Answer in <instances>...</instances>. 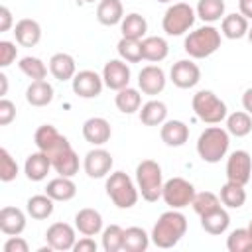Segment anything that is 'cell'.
<instances>
[{"mask_svg": "<svg viewBox=\"0 0 252 252\" xmlns=\"http://www.w3.org/2000/svg\"><path fill=\"white\" fill-rule=\"evenodd\" d=\"M136 183L142 199L150 203L158 201L163 191V175L159 163L154 159H142L136 167Z\"/></svg>", "mask_w": 252, "mask_h": 252, "instance_id": "3957f363", "label": "cell"}, {"mask_svg": "<svg viewBox=\"0 0 252 252\" xmlns=\"http://www.w3.org/2000/svg\"><path fill=\"white\" fill-rule=\"evenodd\" d=\"M51 165L53 169L63 175V177H73L79 171V156L75 154V150L69 146L63 152H59L57 156L51 158Z\"/></svg>", "mask_w": 252, "mask_h": 252, "instance_id": "d4e9b609", "label": "cell"}, {"mask_svg": "<svg viewBox=\"0 0 252 252\" xmlns=\"http://www.w3.org/2000/svg\"><path fill=\"white\" fill-rule=\"evenodd\" d=\"M112 163H114V161H112L110 152H106V150H102V148H94V150H91V152L85 156L83 167H85V173H87L89 177L100 179V177H106V175L110 173Z\"/></svg>", "mask_w": 252, "mask_h": 252, "instance_id": "4fadbf2b", "label": "cell"}, {"mask_svg": "<svg viewBox=\"0 0 252 252\" xmlns=\"http://www.w3.org/2000/svg\"><path fill=\"white\" fill-rule=\"evenodd\" d=\"M96 18L102 26H116L124 18V8L120 0H100L96 6Z\"/></svg>", "mask_w": 252, "mask_h": 252, "instance_id": "4316f807", "label": "cell"}, {"mask_svg": "<svg viewBox=\"0 0 252 252\" xmlns=\"http://www.w3.org/2000/svg\"><path fill=\"white\" fill-rule=\"evenodd\" d=\"M114 102H116V108H118L120 112H124V114H134V112L140 110V106H142V94H140L136 89L124 87V89L116 91Z\"/></svg>", "mask_w": 252, "mask_h": 252, "instance_id": "d6a6232c", "label": "cell"}, {"mask_svg": "<svg viewBox=\"0 0 252 252\" xmlns=\"http://www.w3.org/2000/svg\"><path fill=\"white\" fill-rule=\"evenodd\" d=\"M195 116L205 124H219L226 118V104L213 91H199L191 100Z\"/></svg>", "mask_w": 252, "mask_h": 252, "instance_id": "5b68a950", "label": "cell"}, {"mask_svg": "<svg viewBox=\"0 0 252 252\" xmlns=\"http://www.w3.org/2000/svg\"><path fill=\"white\" fill-rule=\"evenodd\" d=\"M16 55H18V47H16L12 41L2 39V41H0V67L12 65L14 59H16Z\"/></svg>", "mask_w": 252, "mask_h": 252, "instance_id": "f6af8a7d", "label": "cell"}, {"mask_svg": "<svg viewBox=\"0 0 252 252\" xmlns=\"http://www.w3.org/2000/svg\"><path fill=\"white\" fill-rule=\"evenodd\" d=\"M102 81L108 89L120 91L130 83V67L124 63V59H110L102 69Z\"/></svg>", "mask_w": 252, "mask_h": 252, "instance_id": "9a60e30c", "label": "cell"}, {"mask_svg": "<svg viewBox=\"0 0 252 252\" xmlns=\"http://www.w3.org/2000/svg\"><path fill=\"white\" fill-rule=\"evenodd\" d=\"M16 118V106L12 100L2 98L0 100V126H8Z\"/></svg>", "mask_w": 252, "mask_h": 252, "instance_id": "bcb514c9", "label": "cell"}, {"mask_svg": "<svg viewBox=\"0 0 252 252\" xmlns=\"http://www.w3.org/2000/svg\"><path fill=\"white\" fill-rule=\"evenodd\" d=\"M120 32H122V37H128V39H138L142 41L146 32H148V22L144 16L132 12L128 16L122 18L120 22Z\"/></svg>", "mask_w": 252, "mask_h": 252, "instance_id": "83f0119b", "label": "cell"}, {"mask_svg": "<svg viewBox=\"0 0 252 252\" xmlns=\"http://www.w3.org/2000/svg\"><path fill=\"white\" fill-rule=\"evenodd\" d=\"M169 77H171V83L175 87L191 89L201 81V69L191 59H181V61L173 63V67L169 71Z\"/></svg>", "mask_w": 252, "mask_h": 252, "instance_id": "7c38bea8", "label": "cell"}, {"mask_svg": "<svg viewBox=\"0 0 252 252\" xmlns=\"http://www.w3.org/2000/svg\"><path fill=\"white\" fill-rule=\"evenodd\" d=\"M73 250L75 252H96V242L91 236H83V238H79L75 242Z\"/></svg>", "mask_w": 252, "mask_h": 252, "instance_id": "c3c4849f", "label": "cell"}, {"mask_svg": "<svg viewBox=\"0 0 252 252\" xmlns=\"http://www.w3.org/2000/svg\"><path fill=\"white\" fill-rule=\"evenodd\" d=\"M197 16L209 24L224 18V0H199L197 2Z\"/></svg>", "mask_w": 252, "mask_h": 252, "instance_id": "74e56055", "label": "cell"}, {"mask_svg": "<svg viewBox=\"0 0 252 252\" xmlns=\"http://www.w3.org/2000/svg\"><path fill=\"white\" fill-rule=\"evenodd\" d=\"M12 12L6 6H0V32H8L12 28Z\"/></svg>", "mask_w": 252, "mask_h": 252, "instance_id": "681fc988", "label": "cell"}, {"mask_svg": "<svg viewBox=\"0 0 252 252\" xmlns=\"http://www.w3.org/2000/svg\"><path fill=\"white\" fill-rule=\"evenodd\" d=\"M195 187L193 183H189L183 177H171L163 183V191H161V199L165 201V205H169L171 209H183L187 205H191L193 197H195Z\"/></svg>", "mask_w": 252, "mask_h": 252, "instance_id": "ba28073f", "label": "cell"}, {"mask_svg": "<svg viewBox=\"0 0 252 252\" xmlns=\"http://www.w3.org/2000/svg\"><path fill=\"white\" fill-rule=\"evenodd\" d=\"M45 242L53 248V250H73L77 236H75V228L67 222H53L47 232H45Z\"/></svg>", "mask_w": 252, "mask_h": 252, "instance_id": "5bb4252c", "label": "cell"}, {"mask_svg": "<svg viewBox=\"0 0 252 252\" xmlns=\"http://www.w3.org/2000/svg\"><path fill=\"white\" fill-rule=\"evenodd\" d=\"M220 47V32L213 26L197 28L185 37V51L193 59H205Z\"/></svg>", "mask_w": 252, "mask_h": 252, "instance_id": "277c9868", "label": "cell"}, {"mask_svg": "<svg viewBox=\"0 0 252 252\" xmlns=\"http://www.w3.org/2000/svg\"><path fill=\"white\" fill-rule=\"evenodd\" d=\"M118 49V55L120 59L128 61V63H140L144 57H142V43L138 39H128V37H122L116 45Z\"/></svg>", "mask_w": 252, "mask_h": 252, "instance_id": "7bdbcfd3", "label": "cell"}, {"mask_svg": "<svg viewBox=\"0 0 252 252\" xmlns=\"http://www.w3.org/2000/svg\"><path fill=\"white\" fill-rule=\"evenodd\" d=\"M33 142H35V146H37L39 152H43V154L49 156V159H51L53 156H57L59 152H63L65 148L71 146L69 140H67L65 136H61V134L57 132V128L51 126V124L39 126V128L35 130Z\"/></svg>", "mask_w": 252, "mask_h": 252, "instance_id": "9c48e42d", "label": "cell"}, {"mask_svg": "<svg viewBox=\"0 0 252 252\" xmlns=\"http://www.w3.org/2000/svg\"><path fill=\"white\" fill-rule=\"evenodd\" d=\"M220 30H222V35L228 37V39H240L248 33V20L242 16V14H228L222 18V24H220Z\"/></svg>", "mask_w": 252, "mask_h": 252, "instance_id": "1f68e13d", "label": "cell"}, {"mask_svg": "<svg viewBox=\"0 0 252 252\" xmlns=\"http://www.w3.org/2000/svg\"><path fill=\"white\" fill-rule=\"evenodd\" d=\"M191 207L199 217H203V215L219 209L220 207V199L211 191H201V193H195V197L191 201Z\"/></svg>", "mask_w": 252, "mask_h": 252, "instance_id": "ab89813d", "label": "cell"}, {"mask_svg": "<svg viewBox=\"0 0 252 252\" xmlns=\"http://www.w3.org/2000/svg\"><path fill=\"white\" fill-rule=\"evenodd\" d=\"M248 232H250V234H252V220H250V222H248Z\"/></svg>", "mask_w": 252, "mask_h": 252, "instance_id": "11a10c76", "label": "cell"}, {"mask_svg": "<svg viewBox=\"0 0 252 252\" xmlns=\"http://www.w3.org/2000/svg\"><path fill=\"white\" fill-rule=\"evenodd\" d=\"M226 130L236 138H244L252 132V116L248 112H232L226 116Z\"/></svg>", "mask_w": 252, "mask_h": 252, "instance_id": "8d00e7d4", "label": "cell"}, {"mask_svg": "<svg viewBox=\"0 0 252 252\" xmlns=\"http://www.w3.org/2000/svg\"><path fill=\"white\" fill-rule=\"evenodd\" d=\"M8 93V77L4 73H0V94L4 96Z\"/></svg>", "mask_w": 252, "mask_h": 252, "instance_id": "f5cc1de1", "label": "cell"}, {"mask_svg": "<svg viewBox=\"0 0 252 252\" xmlns=\"http://www.w3.org/2000/svg\"><path fill=\"white\" fill-rule=\"evenodd\" d=\"M238 8L246 20H252V0H238Z\"/></svg>", "mask_w": 252, "mask_h": 252, "instance_id": "f907efd6", "label": "cell"}, {"mask_svg": "<svg viewBox=\"0 0 252 252\" xmlns=\"http://www.w3.org/2000/svg\"><path fill=\"white\" fill-rule=\"evenodd\" d=\"M45 193L53 199V201H71L75 195H77V185L73 183L71 177H55L47 183L45 187Z\"/></svg>", "mask_w": 252, "mask_h": 252, "instance_id": "484cf974", "label": "cell"}, {"mask_svg": "<svg viewBox=\"0 0 252 252\" xmlns=\"http://www.w3.org/2000/svg\"><path fill=\"white\" fill-rule=\"evenodd\" d=\"M26 211H28V215H30L32 219L43 220V219L51 217V213H53V199H51L47 193H45V195H33V197L28 199Z\"/></svg>", "mask_w": 252, "mask_h": 252, "instance_id": "e575fe53", "label": "cell"}, {"mask_svg": "<svg viewBox=\"0 0 252 252\" xmlns=\"http://www.w3.org/2000/svg\"><path fill=\"white\" fill-rule=\"evenodd\" d=\"M16 175H18V163L10 156V152L6 148H2L0 150V179L4 183H8V181L16 179Z\"/></svg>", "mask_w": 252, "mask_h": 252, "instance_id": "ee69618b", "label": "cell"}, {"mask_svg": "<svg viewBox=\"0 0 252 252\" xmlns=\"http://www.w3.org/2000/svg\"><path fill=\"white\" fill-rule=\"evenodd\" d=\"M228 252H252V234L248 228H236L226 238Z\"/></svg>", "mask_w": 252, "mask_h": 252, "instance_id": "60d3db41", "label": "cell"}, {"mask_svg": "<svg viewBox=\"0 0 252 252\" xmlns=\"http://www.w3.org/2000/svg\"><path fill=\"white\" fill-rule=\"evenodd\" d=\"M83 2H94V0H83Z\"/></svg>", "mask_w": 252, "mask_h": 252, "instance_id": "6f0895ef", "label": "cell"}, {"mask_svg": "<svg viewBox=\"0 0 252 252\" xmlns=\"http://www.w3.org/2000/svg\"><path fill=\"white\" fill-rule=\"evenodd\" d=\"M228 144H230L228 130L220 126H209L197 138V154L207 163H219L226 156Z\"/></svg>", "mask_w": 252, "mask_h": 252, "instance_id": "7a4b0ae2", "label": "cell"}, {"mask_svg": "<svg viewBox=\"0 0 252 252\" xmlns=\"http://www.w3.org/2000/svg\"><path fill=\"white\" fill-rule=\"evenodd\" d=\"M246 35H248V41L252 43V28H248V33H246Z\"/></svg>", "mask_w": 252, "mask_h": 252, "instance_id": "db71d44e", "label": "cell"}, {"mask_svg": "<svg viewBox=\"0 0 252 252\" xmlns=\"http://www.w3.org/2000/svg\"><path fill=\"white\" fill-rule=\"evenodd\" d=\"M158 2H171V0H158Z\"/></svg>", "mask_w": 252, "mask_h": 252, "instance_id": "9f6ffc18", "label": "cell"}, {"mask_svg": "<svg viewBox=\"0 0 252 252\" xmlns=\"http://www.w3.org/2000/svg\"><path fill=\"white\" fill-rule=\"evenodd\" d=\"M49 71L57 81H73L77 75V65L69 53H55L49 59Z\"/></svg>", "mask_w": 252, "mask_h": 252, "instance_id": "603a6c76", "label": "cell"}, {"mask_svg": "<svg viewBox=\"0 0 252 252\" xmlns=\"http://www.w3.org/2000/svg\"><path fill=\"white\" fill-rule=\"evenodd\" d=\"M161 142L169 148H179L189 140V126L181 120H165L159 130Z\"/></svg>", "mask_w": 252, "mask_h": 252, "instance_id": "ac0fdd59", "label": "cell"}, {"mask_svg": "<svg viewBox=\"0 0 252 252\" xmlns=\"http://www.w3.org/2000/svg\"><path fill=\"white\" fill-rule=\"evenodd\" d=\"M193 24H195V10L185 2L171 4L161 20V28L167 35H183Z\"/></svg>", "mask_w": 252, "mask_h": 252, "instance_id": "52a82bcc", "label": "cell"}, {"mask_svg": "<svg viewBox=\"0 0 252 252\" xmlns=\"http://www.w3.org/2000/svg\"><path fill=\"white\" fill-rule=\"evenodd\" d=\"M28 250H30L28 242L20 236H10L4 242V252H28Z\"/></svg>", "mask_w": 252, "mask_h": 252, "instance_id": "7dc6e473", "label": "cell"}, {"mask_svg": "<svg viewBox=\"0 0 252 252\" xmlns=\"http://www.w3.org/2000/svg\"><path fill=\"white\" fill-rule=\"evenodd\" d=\"M14 35H16V41L20 45L33 47L41 39V26L32 18H24L14 26Z\"/></svg>", "mask_w": 252, "mask_h": 252, "instance_id": "44dd1931", "label": "cell"}, {"mask_svg": "<svg viewBox=\"0 0 252 252\" xmlns=\"http://www.w3.org/2000/svg\"><path fill=\"white\" fill-rule=\"evenodd\" d=\"M75 228L83 236H96L102 230V217L98 211L87 207L75 215Z\"/></svg>", "mask_w": 252, "mask_h": 252, "instance_id": "ffe728a7", "label": "cell"}, {"mask_svg": "<svg viewBox=\"0 0 252 252\" xmlns=\"http://www.w3.org/2000/svg\"><path fill=\"white\" fill-rule=\"evenodd\" d=\"M228 224H230V217H228V213L222 207H219V209H215V211H211V213H207V215L201 217L203 230L209 232V234H213V236L222 234L228 228Z\"/></svg>", "mask_w": 252, "mask_h": 252, "instance_id": "f1b7e54d", "label": "cell"}, {"mask_svg": "<svg viewBox=\"0 0 252 252\" xmlns=\"http://www.w3.org/2000/svg\"><path fill=\"white\" fill-rule=\"evenodd\" d=\"M106 195L118 209H130L138 201V189L124 171H114L106 179Z\"/></svg>", "mask_w": 252, "mask_h": 252, "instance_id": "8992f818", "label": "cell"}, {"mask_svg": "<svg viewBox=\"0 0 252 252\" xmlns=\"http://www.w3.org/2000/svg\"><path fill=\"white\" fill-rule=\"evenodd\" d=\"M140 43H142V57L146 61L158 63V61H163L167 57V53H169L167 41L163 37H159V35H148Z\"/></svg>", "mask_w": 252, "mask_h": 252, "instance_id": "cb8c5ba5", "label": "cell"}, {"mask_svg": "<svg viewBox=\"0 0 252 252\" xmlns=\"http://www.w3.org/2000/svg\"><path fill=\"white\" fill-rule=\"evenodd\" d=\"M110 134H112V130H110L108 120H104L100 116H93V118L85 120V124H83V138L93 146L106 144L110 140Z\"/></svg>", "mask_w": 252, "mask_h": 252, "instance_id": "e0dca14e", "label": "cell"}, {"mask_svg": "<svg viewBox=\"0 0 252 252\" xmlns=\"http://www.w3.org/2000/svg\"><path fill=\"white\" fill-rule=\"evenodd\" d=\"M220 203L226 205L228 209H240L246 203V191L244 185L234 183V181H226L220 187Z\"/></svg>", "mask_w": 252, "mask_h": 252, "instance_id": "836d02e7", "label": "cell"}, {"mask_svg": "<svg viewBox=\"0 0 252 252\" xmlns=\"http://www.w3.org/2000/svg\"><path fill=\"white\" fill-rule=\"evenodd\" d=\"M226 179L246 185L252 179V158L246 150H236L226 159Z\"/></svg>", "mask_w": 252, "mask_h": 252, "instance_id": "30bf717a", "label": "cell"}, {"mask_svg": "<svg viewBox=\"0 0 252 252\" xmlns=\"http://www.w3.org/2000/svg\"><path fill=\"white\" fill-rule=\"evenodd\" d=\"M124 246V228L118 224H110L102 230V248L104 252H118Z\"/></svg>", "mask_w": 252, "mask_h": 252, "instance_id": "b9f144b4", "label": "cell"}, {"mask_svg": "<svg viewBox=\"0 0 252 252\" xmlns=\"http://www.w3.org/2000/svg\"><path fill=\"white\" fill-rule=\"evenodd\" d=\"M26 100L32 106H47L53 100V87L43 81H32V85L26 89Z\"/></svg>", "mask_w": 252, "mask_h": 252, "instance_id": "f546056e", "label": "cell"}, {"mask_svg": "<svg viewBox=\"0 0 252 252\" xmlns=\"http://www.w3.org/2000/svg\"><path fill=\"white\" fill-rule=\"evenodd\" d=\"M242 106L252 116V89H246L244 91V94H242Z\"/></svg>", "mask_w": 252, "mask_h": 252, "instance_id": "816d5d0a", "label": "cell"}, {"mask_svg": "<svg viewBox=\"0 0 252 252\" xmlns=\"http://www.w3.org/2000/svg\"><path fill=\"white\" fill-rule=\"evenodd\" d=\"M26 228V215L18 207H4L0 211V230L8 236H18Z\"/></svg>", "mask_w": 252, "mask_h": 252, "instance_id": "7402d4cb", "label": "cell"}, {"mask_svg": "<svg viewBox=\"0 0 252 252\" xmlns=\"http://www.w3.org/2000/svg\"><path fill=\"white\" fill-rule=\"evenodd\" d=\"M102 77L96 73V71H91V69H85V71H79L75 77H73V93L81 98H94L100 94L102 91Z\"/></svg>", "mask_w": 252, "mask_h": 252, "instance_id": "8fae6325", "label": "cell"}, {"mask_svg": "<svg viewBox=\"0 0 252 252\" xmlns=\"http://www.w3.org/2000/svg\"><path fill=\"white\" fill-rule=\"evenodd\" d=\"M138 87L144 94L156 96L165 89V73L158 65H146L138 73Z\"/></svg>", "mask_w": 252, "mask_h": 252, "instance_id": "2e32d148", "label": "cell"}, {"mask_svg": "<svg viewBox=\"0 0 252 252\" xmlns=\"http://www.w3.org/2000/svg\"><path fill=\"white\" fill-rule=\"evenodd\" d=\"M148 246H150V236L144 228H140V226L124 228V246H122V250H126V252H144Z\"/></svg>", "mask_w": 252, "mask_h": 252, "instance_id": "d590c367", "label": "cell"}, {"mask_svg": "<svg viewBox=\"0 0 252 252\" xmlns=\"http://www.w3.org/2000/svg\"><path fill=\"white\" fill-rule=\"evenodd\" d=\"M18 67H20V71L26 75V77H30L32 81H43L45 77H47V67H45V63L41 61V59H37V57H22L20 59V63H18Z\"/></svg>", "mask_w": 252, "mask_h": 252, "instance_id": "f35d334b", "label": "cell"}, {"mask_svg": "<svg viewBox=\"0 0 252 252\" xmlns=\"http://www.w3.org/2000/svg\"><path fill=\"white\" fill-rule=\"evenodd\" d=\"M167 118V106L161 100H148L140 108V122L146 126H161Z\"/></svg>", "mask_w": 252, "mask_h": 252, "instance_id": "4dcf8cb0", "label": "cell"}, {"mask_svg": "<svg viewBox=\"0 0 252 252\" xmlns=\"http://www.w3.org/2000/svg\"><path fill=\"white\" fill-rule=\"evenodd\" d=\"M187 232V219L177 209L165 211L159 215L158 222L152 228V242L158 248H173Z\"/></svg>", "mask_w": 252, "mask_h": 252, "instance_id": "6da1fadb", "label": "cell"}, {"mask_svg": "<svg viewBox=\"0 0 252 252\" xmlns=\"http://www.w3.org/2000/svg\"><path fill=\"white\" fill-rule=\"evenodd\" d=\"M51 167H53V165H51L49 156L37 150L35 154H30V156L26 158L24 173H26V177H28L30 181H41V179L47 177V173H49Z\"/></svg>", "mask_w": 252, "mask_h": 252, "instance_id": "d6986e66", "label": "cell"}]
</instances>
